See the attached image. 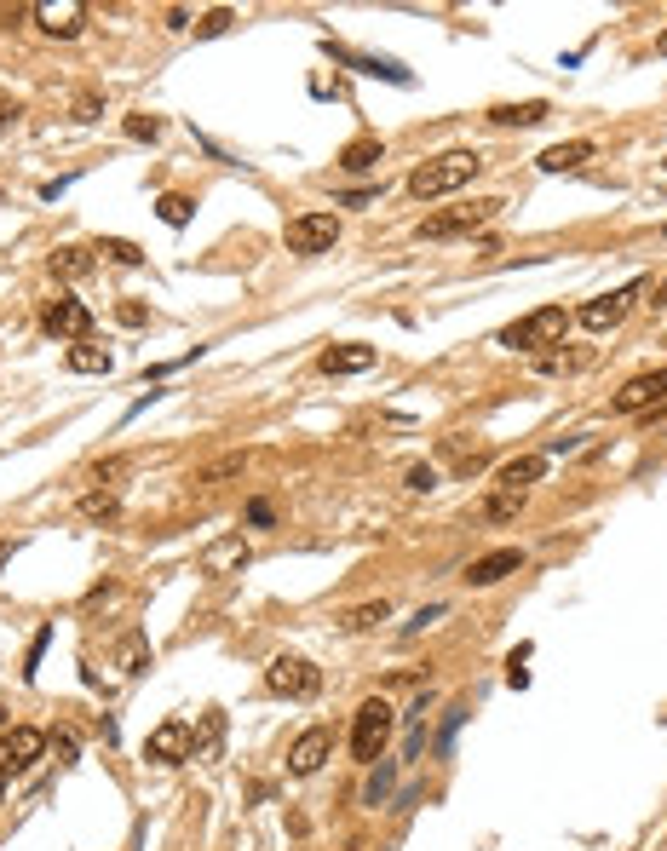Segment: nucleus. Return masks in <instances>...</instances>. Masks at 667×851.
<instances>
[{
    "mask_svg": "<svg viewBox=\"0 0 667 851\" xmlns=\"http://www.w3.org/2000/svg\"><path fill=\"white\" fill-rule=\"evenodd\" d=\"M483 173V156L478 150H449V156L426 161V167H414L409 173V196L420 202H437V196H455L460 184H472Z\"/></svg>",
    "mask_w": 667,
    "mask_h": 851,
    "instance_id": "nucleus-1",
    "label": "nucleus"
},
{
    "mask_svg": "<svg viewBox=\"0 0 667 851\" xmlns=\"http://www.w3.org/2000/svg\"><path fill=\"white\" fill-rule=\"evenodd\" d=\"M564 328H570L564 305H541V311L518 317L512 328H501V345H506V351H541V345H558V340H564Z\"/></svg>",
    "mask_w": 667,
    "mask_h": 851,
    "instance_id": "nucleus-2",
    "label": "nucleus"
},
{
    "mask_svg": "<svg viewBox=\"0 0 667 851\" xmlns=\"http://www.w3.org/2000/svg\"><path fill=\"white\" fill-rule=\"evenodd\" d=\"M391 725H397V719H391V702H380V696H374V702H363V708H357V719H351V754L363 759V765H374V759L386 754Z\"/></svg>",
    "mask_w": 667,
    "mask_h": 851,
    "instance_id": "nucleus-3",
    "label": "nucleus"
},
{
    "mask_svg": "<svg viewBox=\"0 0 667 851\" xmlns=\"http://www.w3.org/2000/svg\"><path fill=\"white\" fill-rule=\"evenodd\" d=\"M501 213V202L489 196V202H472V207H449V213H432L426 225H420V236L426 242H449V236H472L478 225H489Z\"/></svg>",
    "mask_w": 667,
    "mask_h": 851,
    "instance_id": "nucleus-4",
    "label": "nucleus"
},
{
    "mask_svg": "<svg viewBox=\"0 0 667 851\" xmlns=\"http://www.w3.org/2000/svg\"><path fill=\"white\" fill-rule=\"evenodd\" d=\"M265 685H271L276 696H288V702H311L322 690V673L305 662V656H276L271 673H265Z\"/></svg>",
    "mask_w": 667,
    "mask_h": 851,
    "instance_id": "nucleus-5",
    "label": "nucleus"
},
{
    "mask_svg": "<svg viewBox=\"0 0 667 851\" xmlns=\"http://www.w3.org/2000/svg\"><path fill=\"white\" fill-rule=\"evenodd\" d=\"M334 242H340V219L334 213H299V219H288V248L305 253V259L328 253Z\"/></svg>",
    "mask_w": 667,
    "mask_h": 851,
    "instance_id": "nucleus-6",
    "label": "nucleus"
},
{
    "mask_svg": "<svg viewBox=\"0 0 667 851\" xmlns=\"http://www.w3.org/2000/svg\"><path fill=\"white\" fill-rule=\"evenodd\" d=\"M144 754L156 759V765H179V759L196 754V731H190L184 719H167V725H156V731H150Z\"/></svg>",
    "mask_w": 667,
    "mask_h": 851,
    "instance_id": "nucleus-7",
    "label": "nucleus"
},
{
    "mask_svg": "<svg viewBox=\"0 0 667 851\" xmlns=\"http://www.w3.org/2000/svg\"><path fill=\"white\" fill-rule=\"evenodd\" d=\"M41 748H46V736L35 731V725H12V731L0 736V771L12 777V771H29L35 759H41Z\"/></svg>",
    "mask_w": 667,
    "mask_h": 851,
    "instance_id": "nucleus-8",
    "label": "nucleus"
},
{
    "mask_svg": "<svg viewBox=\"0 0 667 851\" xmlns=\"http://www.w3.org/2000/svg\"><path fill=\"white\" fill-rule=\"evenodd\" d=\"M633 299H639V282L633 288H616V294H598L581 305V328H593V334H604V328H616L627 311H633Z\"/></svg>",
    "mask_w": 667,
    "mask_h": 851,
    "instance_id": "nucleus-9",
    "label": "nucleus"
},
{
    "mask_svg": "<svg viewBox=\"0 0 667 851\" xmlns=\"http://www.w3.org/2000/svg\"><path fill=\"white\" fill-rule=\"evenodd\" d=\"M667 397V368H656V374H639V380H627V386L610 397V409L616 414H639V409H656Z\"/></svg>",
    "mask_w": 667,
    "mask_h": 851,
    "instance_id": "nucleus-10",
    "label": "nucleus"
},
{
    "mask_svg": "<svg viewBox=\"0 0 667 851\" xmlns=\"http://www.w3.org/2000/svg\"><path fill=\"white\" fill-rule=\"evenodd\" d=\"M35 23H41L46 35H58V41H75V35L87 29V6H81V0H41V6H35Z\"/></svg>",
    "mask_w": 667,
    "mask_h": 851,
    "instance_id": "nucleus-11",
    "label": "nucleus"
},
{
    "mask_svg": "<svg viewBox=\"0 0 667 851\" xmlns=\"http://www.w3.org/2000/svg\"><path fill=\"white\" fill-rule=\"evenodd\" d=\"M46 334H58V340H87V334H92V311L81 305V299L58 294L52 305H46Z\"/></svg>",
    "mask_w": 667,
    "mask_h": 851,
    "instance_id": "nucleus-12",
    "label": "nucleus"
},
{
    "mask_svg": "<svg viewBox=\"0 0 667 851\" xmlns=\"http://www.w3.org/2000/svg\"><path fill=\"white\" fill-rule=\"evenodd\" d=\"M253 547L242 535H219V541H207L202 547V575H242L248 570Z\"/></svg>",
    "mask_w": 667,
    "mask_h": 851,
    "instance_id": "nucleus-13",
    "label": "nucleus"
},
{
    "mask_svg": "<svg viewBox=\"0 0 667 851\" xmlns=\"http://www.w3.org/2000/svg\"><path fill=\"white\" fill-rule=\"evenodd\" d=\"M518 570H524V552L495 547V552H483V558L466 564V587H495V581H506V575H518Z\"/></svg>",
    "mask_w": 667,
    "mask_h": 851,
    "instance_id": "nucleus-14",
    "label": "nucleus"
},
{
    "mask_svg": "<svg viewBox=\"0 0 667 851\" xmlns=\"http://www.w3.org/2000/svg\"><path fill=\"white\" fill-rule=\"evenodd\" d=\"M334 754V731H322V725H311V731L299 736L294 748H288V771L294 777H317L322 771V759Z\"/></svg>",
    "mask_w": 667,
    "mask_h": 851,
    "instance_id": "nucleus-15",
    "label": "nucleus"
},
{
    "mask_svg": "<svg viewBox=\"0 0 667 851\" xmlns=\"http://www.w3.org/2000/svg\"><path fill=\"white\" fill-rule=\"evenodd\" d=\"M374 345H328L322 351V374H363V368H374Z\"/></svg>",
    "mask_w": 667,
    "mask_h": 851,
    "instance_id": "nucleus-16",
    "label": "nucleus"
},
{
    "mask_svg": "<svg viewBox=\"0 0 667 851\" xmlns=\"http://www.w3.org/2000/svg\"><path fill=\"white\" fill-rule=\"evenodd\" d=\"M328 52L340 58V64H351L357 75H386V81H397V87H409V69L403 64H391V58H368V52H345V46L328 41Z\"/></svg>",
    "mask_w": 667,
    "mask_h": 851,
    "instance_id": "nucleus-17",
    "label": "nucleus"
},
{
    "mask_svg": "<svg viewBox=\"0 0 667 851\" xmlns=\"http://www.w3.org/2000/svg\"><path fill=\"white\" fill-rule=\"evenodd\" d=\"M587 161H593V138H570V144H552L541 156V173H575Z\"/></svg>",
    "mask_w": 667,
    "mask_h": 851,
    "instance_id": "nucleus-18",
    "label": "nucleus"
},
{
    "mask_svg": "<svg viewBox=\"0 0 667 851\" xmlns=\"http://www.w3.org/2000/svg\"><path fill=\"white\" fill-rule=\"evenodd\" d=\"M541 472H547V455H518V460H506L501 466V489H518V495H524L529 483H541Z\"/></svg>",
    "mask_w": 667,
    "mask_h": 851,
    "instance_id": "nucleus-19",
    "label": "nucleus"
},
{
    "mask_svg": "<svg viewBox=\"0 0 667 851\" xmlns=\"http://www.w3.org/2000/svg\"><path fill=\"white\" fill-rule=\"evenodd\" d=\"M489 121H495V127H541V121H547V104H541V98H529V104H495Z\"/></svg>",
    "mask_w": 667,
    "mask_h": 851,
    "instance_id": "nucleus-20",
    "label": "nucleus"
},
{
    "mask_svg": "<svg viewBox=\"0 0 667 851\" xmlns=\"http://www.w3.org/2000/svg\"><path fill=\"white\" fill-rule=\"evenodd\" d=\"M380 156H386L380 138H351V144L340 150V167L345 173H368V167H380Z\"/></svg>",
    "mask_w": 667,
    "mask_h": 851,
    "instance_id": "nucleus-21",
    "label": "nucleus"
},
{
    "mask_svg": "<svg viewBox=\"0 0 667 851\" xmlns=\"http://www.w3.org/2000/svg\"><path fill=\"white\" fill-rule=\"evenodd\" d=\"M75 374H110L115 368V357L104 351V345H69V357H64Z\"/></svg>",
    "mask_w": 667,
    "mask_h": 851,
    "instance_id": "nucleus-22",
    "label": "nucleus"
},
{
    "mask_svg": "<svg viewBox=\"0 0 667 851\" xmlns=\"http://www.w3.org/2000/svg\"><path fill=\"white\" fill-rule=\"evenodd\" d=\"M386 616H391V604H386V598H368V604H357V610H345L340 627H345V633H363V627H380Z\"/></svg>",
    "mask_w": 667,
    "mask_h": 851,
    "instance_id": "nucleus-23",
    "label": "nucleus"
},
{
    "mask_svg": "<svg viewBox=\"0 0 667 851\" xmlns=\"http://www.w3.org/2000/svg\"><path fill=\"white\" fill-rule=\"evenodd\" d=\"M92 271V253L87 248H58L52 253V276H64V282H81Z\"/></svg>",
    "mask_w": 667,
    "mask_h": 851,
    "instance_id": "nucleus-24",
    "label": "nucleus"
},
{
    "mask_svg": "<svg viewBox=\"0 0 667 851\" xmlns=\"http://www.w3.org/2000/svg\"><path fill=\"white\" fill-rule=\"evenodd\" d=\"M518 512H524V495H518V489H501L495 501L483 506V518H489V524H506V518H518Z\"/></svg>",
    "mask_w": 667,
    "mask_h": 851,
    "instance_id": "nucleus-25",
    "label": "nucleus"
},
{
    "mask_svg": "<svg viewBox=\"0 0 667 851\" xmlns=\"http://www.w3.org/2000/svg\"><path fill=\"white\" fill-rule=\"evenodd\" d=\"M98 253H110L115 265H144V248H138V242H127V236H104V242H98Z\"/></svg>",
    "mask_w": 667,
    "mask_h": 851,
    "instance_id": "nucleus-26",
    "label": "nucleus"
},
{
    "mask_svg": "<svg viewBox=\"0 0 667 851\" xmlns=\"http://www.w3.org/2000/svg\"><path fill=\"white\" fill-rule=\"evenodd\" d=\"M121 667H127V673H144V667H150V644L138 639H121Z\"/></svg>",
    "mask_w": 667,
    "mask_h": 851,
    "instance_id": "nucleus-27",
    "label": "nucleus"
},
{
    "mask_svg": "<svg viewBox=\"0 0 667 851\" xmlns=\"http://www.w3.org/2000/svg\"><path fill=\"white\" fill-rule=\"evenodd\" d=\"M190 207H196L190 196H161V202H156V213L167 219V225H190Z\"/></svg>",
    "mask_w": 667,
    "mask_h": 851,
    "instance_id": "nucleus-28",
    "label": "nucleus"
},
{
    "mask_svg": "<svg viewBox=\"0 0 667 851\" xmlns=\"http://www.w3.org/2000/svg\"><path fill=\"white\" fill-rule=\"evenodd\" d=\"M127 138H138V144H156V138H161V121H156V115H127Z\"/></svg>",
    "mask_w": 667,
    "mask_h": 851,
    "instance_id": "nucleus-29",
    "label": "nucleus"
},
{
    "mask_svg": "<svg viewBox=\"0 0 667 851\" xmlns=\"http://www.w3.org/2000/svg\"><path fill=\"white\" fill-rule=\"evenodd\" d=\"M230 23H236V12H230V6H219V12H207V18L196 23V35H225Z\"/></svg>",
    "mask_w": 667,
    "mask_h": 851,
    "instance_id": "nucleus-30",
    "label": "nucleus"
},
{
    "mask_svg": "<svg viewBox=\"0 0 667 851\" xmlns=\"http://www.w3.org/2000/svg\"><path fill=\"white\" fill-rule=\"evenodd\" d=\"M236 472H242V455H225V460H213V466H207V472H202V483H219V478H236Z\"/></svg>",
    "mask_w": 667,
    "mask_h": 851,
    "instance_id": "nucleus-31",
    "label": "nucleus"
},
{
    "mask_svg": "<svg viewBox=\"0 0 667 851\" xmlns=\"http://www.w3.org/2000/svg\"><path fill=\"white\" fill-rule=\"evenodd\" d=\"M409 489H414V495H432L437 472H432V466H409Z\"/></svg>",
    "mask_w": 667,
    "mask_h": 851,
    "instance_id": "nucleus-32",
    "label": "nucleus"
},
{
    "mask_svg": "<svg viewBox=\"0 0 667 851\" xmlns=\"http://www.w3.org/2000/svg\"><path fill=\"white\" fill-rule=\"evenodd\" d=\"M81 512H87V518H115V495H87Z\"/></svg>",
    "mask_w": 667,
    "mask_h": 851,
    "instance_id": "nucleus-33",
    "label": "nucleus"
},
{
    "mask_svg": "<svg viewBox=\"0 0 667 851\" xmlns=\"http://www.w3.org/2000/svg\"><path fill=\"white\" fill-rule=\"evenodd\" d=\"M52 754H58V765H69V759H75V736L58 731V736H52Z\"/></svg>",
    "mask_w": 667,
    "mask_h": 851,
    "instance_id": "nucleus-34",
    "label": "nucleus"
},
{
    "mask_svg": "<svg viewBox=\"0 0 667 851\" xmlns=\"http://www.w3.org/2000/svg\"><path fill=\"white\" fill-rule=\"evenodd\" d=\"M437 616H443V604H426V610H420V616H414L409 627H403V633H420V627H432Z\"/></svg>",
    "mask_w": 667,
    "mask_h": 851,
    "instance_id": "nucleus-35",
    "label": "nucleus"
},
{
    "mask_svg": "<svg viewBox=\"0 0 667 851\" xmlns=\"http://www.w3.org/2000/svg\"><path fill=\"white\" fill-rule=\"evenodd\" d=\"M271 518H276V512H271V501H248V524H259V529H265Z\"/></svg>",
    "mask_w": 667,
    "mask_h": 851,
    "instance_id": "nucleus-36",
    "label": "nucleus"
},
{
    "mask_svg": "<svg viewBox=\"0 0 667 851\" xmlns=\"http://www.w3.org/2000/svg\"><path fill=\"white\" fill-rule=\"evenodd\" d=\"M18 115H23L18 104H0V133H6V127H12V121H18Z\"/></svg>",
    "mask_w": 667,
    "mask_h": 851,
    "instance_id": "nucleus-37",
    "label": "nucleus"
},
{
    "mask_svg": "<svg viewBox=\"0 0 667 851\" xmlns=\"http://www.w3.org/2000/svg\"><path fill=\"white\" fill-rule=\"evenodd\" d=\"M656 305H662V311H667V276H662V282H656Z\"/></svg>",
    "mask_w": 667,
    "mask_h": 851,
    "instance_id": "nucleus-38",
    "label": "nucleus"
},
{
    "mask_svg": "<svg viewBox=\"0 0 667 851\" xmlns=\"http://www.w3.org/2000/svg\"><path fill=\"white\" fill-rule=\"evenodd\" d=\"M656 52H662V58H667V29H662V35H656Z\"/></svg>",
    "mask_w": 667,
    "mask_h": 851,
    "instance_id": "nucleus-39",
    "label": "nucleus"
},
{
    "mask_svg": "<svg viewBox=\"0 0 667 851\" xmlns=\"http://www.w3.org/2000/svg\"><path fill=\"white\" fill-rule=\"evenodd\" d=\"M0 794H6V771H0Z\"/></svg>",
    "mask_w": 667,
    "mask_h": 851,
    "instance_id": "nucleus-40",
    "label": "nucleus"
}]
</instances>
